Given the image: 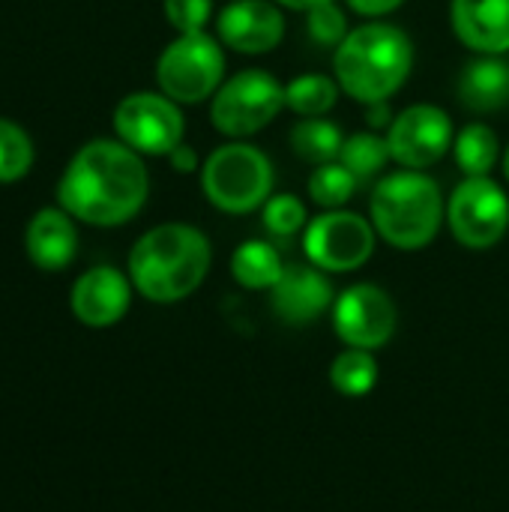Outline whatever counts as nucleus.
<instances>
[{
	"mask_svg": "<svg viewBox=\"0 0 509 512\" xmlns=\"http://www.w3.org/2000/svg\"><path fill=\"white\" fill-rule=\"evenodd\" d=\"M150 195V174L141 153L120 138L87 141L66 165L57 183V204L96 228L126 225L141 213Z\"/></svg>",
	"mask_w": 509,
	"mask_h": 512,
	"instance_id": "nucleus-1",
	"label": "nucleus"
},
{
	"mask_svg": "<svg viewBox=\"0 0 509 512\" xmlns=\"http://www.w3.org/2000/svg\"><path fill=\"white\" fill-rule=\"evenodd\" d=\"M213 264L207 234L186 222H165L141 234L129 252V279L150 303H180L201 288Z\"/></svg>",
	"mask_w": 509,
	"mask_h": 512,
	"instance_id": "nucleus-2",
	"label": "nucleus"
},
{
	"mask_svg": "<svg viewBox=\"0 0 509 512\" xmlns=\"http://www.w3.org/2000/svg\"><path fill=\"white\" fill-rule=\"evenodd\" d=\"M414 69L411 36L387 21H366L354 27L333 57V78L342 93L360 105L390 102Z\"/></svg>",
	"mask_w": 509,
	"mask_h": 512,
	"instance_id": "nucleus-3",
	"label": "nucleus"
},
{
	"mask_svg": "<svg viewBox=\"0 0 509 512\" xmlns=\"http://www.w3.org/2000/svg\"><path fill=\"white\" fill-rule=\"evenodd\" d=\"M369 219L387 246L399 252H420L435 243L447 222V201L426 171L402 168L378 180L369 198Z\"/></svg>",
	"mask_w": 509,
	"mask_h": 512,
	"instance_id": "nucleus-4",
	"label": "nucleus"
},
{
	"mask_svg": "<svg viewBox=\"0 0 509 512\" xmlns=\"http://www.w3.org/2000/svg\"><path fill=\"white\" fill-rule=\"evenodd\" d=\"M273 180L276 174L270 156L246 141H228L216 147L201 165L204 198L228 216L261 210L273 195Z\"/></svg>",
	"mask_w": 509,
	"mask_h": 512,
	"instance_id": "nucleus-5",
	"label": "nucleus"
},
{
	"mask_svg": "<svg viewBox=\"0 0 509 512\" xmlns=\"http://www.w3.org/2000/svg\"><path fill=\"white\" fill-rule=\"evenodd\" d=\"M285 111V84L267 69H243L210 99V123L231 141H246Z\"/></svg>",
	"mask_w": 509,
	"mask_h": 512,
	"instance_id": "nucleus-6",
	"label": "nucleus"
},
{
	"mask_svg": "<svg viewBox=\"0 0 509 512\" xmlns=\"http://www.w3.org/2000/svg\"><path fill=\"white\" fill-rule=\"evenodd\" d=\"M156 81L165 96L177 105H198L213 99L225 81V54L222 42L207 30L177 33L156 60Z\"/></svg>",
	"mask_w": 509,
	"mask_h": 512,
	"instance_id": "nucleus-7",
	"label": "nucleus"
},
{
	"mask_svg": "<svg viewBox=\"0 0 509 512\" xmlns=\"http://www.w3.org/2000/svg\"><path fill=\"white\" fill-rule=\"evenodd\" d=\"M378 243L372 219L351 210H324L303 231V252L309 264L324 273H354L360 270Z\"/></svg>",
	"mask_w": 509,
	"mask_h": 512,
	"instance_id": "nucleus-8",
	"label": "nucleus"
},
{
	"mask_svg": "<svg viewBox=\"0 0 509 512\" xmlns=\"http://www.w3.org/2000/svg\"><path fill=\"white\" fill-rule=\"evenodd\" d=\"M447 225L459 246L492 249L509 231V195L492 177H465L447 198Z\"/></svg>",
	"mask_w": 509,
	"mask_h": 512,
	"instance_id": "nucleus-9",
	"label": "nucleus"
},
{
	"mask_svg": "<svg viewBox=\"0 0 509 512\" xmlns=\"http://www.w3.org/2000/svg\"><path fill=\"white\" fill-rule=\"evenodd\" d=\"M114 132L117 138L141 156H168L177 144H183V111L162 90H138L117 102L114 108Z\"/></svg>",
	"mask_w": 509,
	"mask_h": 512,
	"instance_id": "nucleus-10",
	"label": "nucleus"
},
{
	"mask_svg": "<svg viewBox=\"0 0 509 512\" xmlns=\"http://www.w3.org/2000/svg\"><path fill=\"white\" fill-rule=\"evenodd\" d=\"M456 126L450 114L432 102H417L393 117L387 129L390 159L408 171H426L453 150Z\"/></svg>",
	"mask_w": 509,
	"mask_h": 512,
	"instance_id": "nucleus-11",
	"label": "nucleus"
},
{
	"mask_svg": "<svg viewBox=\"0 0 509 512\" xmlns=\"http://www.w3.org/2000/svg\"><path fill=\"white\" fill-rule=\"evenodd\" d=\"M396 327L399 309L393 297L372 282L345 288L333 303V330L348 348L378 351L396 336Z\"/></svg>",
	"mask_w": 509,
	"mask_h": 512,
	"instance_id": "nucleus-12",
	"label": "nucleus"
},
{
	"mask_svg": "<svg viewBox=\"0 0 509 512\" xmlns=\"http://www.w3.org/2000/svg\"><path fill=\"white\" fill-rule=\"evenodd\" d=\"M216 33L237 54H270L285 39V15L273 0H231L216 18Z\"/></svg>",
	"mask_w": 509,
	"mask_h": 512,
	"instance_id": "nucleus-13",
	"label": "nucleus"
},
{
	"mask_svg": "<svg viewBox=\"0 0 509 512\" xmlns=\"http://www.w3.org/2000/svg\"><path fill=\"white\" fill-rule=\"evenodd\" d=\"M336 303V291L330 273L315 264H285V273L270 288V306L282 324L306 327L330 312Z\"/></svg>",
	"mask_w": 509,
	"mask_h": 512,
	"instance_id": "nucleus-14",
	"label": "nucleus"
},
{
	"mask_svg": "<svg viewBox=\"0 0 509 512\" xmlns=\"http://www.w3.org/2000/svg\"><path fill=\"white\" fill-rule=\"evenodd\" d=\"M132 288H135L132 279L123 276L117 267L99 264L78 276V282L72 285L69 303H72L75 318L84 327L105 330V327H114L117 321H123V315L129 312Z\"/></svg>",
	"mask_w": 509,
	"mask_h": 512,
	"instance_id": "nucleus-15",
	"label": "nucleus"
},
{
	"mask_svg": "<svg viewBox=\"0 0 509 512\" xmlns=\"http://www.w3.org/2000/svg\"><path fill=\"white\" fill-rule=\"evenodd\" d=\"M450 27L474 54L509 51V0H450Z\"/></svg>",
	"mask_w": 509,
	"mask_h": 512,
	"instance_id": "nucleus-16",
	"label": "nucleus"
},
{
	"mask_svg": "<svg viewBox=\"0 0 509 512\" xmlns=\"http://www.w3.org/2000/svg\"><path fill=\"white\" fill-rule=\"evenodd\" d=\"M27 258L39 270H66L78 252V231L63 207H42L33 213L24 234Z\"/></svg>",
	"mask_w": 509,
	"mask_h": 512,
	"instance_id": "nucleus-17",
	"label": "nucleus"
},
{
	"mask_svg": "<svg viewBox=\"0 0 509 512\" xmlns=\"http://www.w3.org/2000/svg\"><path fill=\"white\" fill-rule=\"evenodd\" d=\"M459 102L471 114H495L509 105V63L495 54H480L459 75Z\"/></svg>",
	"mask_w": 509,
	"mask_h": 512,
	"instance_id": "nucleus-18",
	"label": "nucleus"
},
{
	"mask_svg": "<svg viewBox=\"0 0 509 512\" xmlns=\"http://www.w3.org/2000/svg\"><path fill=\"white\" fill-rule=\"evenodd\" d=\"M285 273V261L267 240H246L231 255V276L240 288L270 291Z\"/></svg>",
	"mask_w": 509,
	"mask_h": 512,
	"instance_id": "nucleus-19",
	"label": "nucleus"
},
{
	"mask_svg": "<svg viewBox=\"0 0 509 512\" xmlns=\"http://www.w3.org/2000/svg\"><path fill=\"white\" fill-rule=\"evenodd\" d=\"M453 156H456V165L465 171V177H489L504 153H501L498 132L489 123L474 120L456 132Z\"/></svg>",
	"mask_w": 509,
	"mask_h": 512,
	"instance_id": "nucleus-20",
	"label": "nucleus"
},
{
	"mask_svg": "<svg viewBox=\"0 0 509 512\" xmlns=\"http://www.w3.org/2000/svg\"><path fill=\"white\" fill-rule=\"evenodd\" d=\"M288 141H291V150L297 153V159L318 168V165L339 159L342 144H345V132L336 123H330L327 117H303L291 129Z\"/></svg>",
	"mask_w": 509,
	"mask_h": 512,
	"instance_id": "nucleus-21",
	"label": "nucleus"
},
{
	"mask_svg": "<svg viewBox=\"0 0 509 512\" xmlns=\"http://www.w3.org/2000/svg\"><path fill=\"white\" fill-rule=\"evenodd\" d=\"M339 81L330 75L306 72L285 84V108L297 117H327L339 102Z\"/></svg>",
	"mask_w": 509,
	"mask_h": 512,
	"instance_id": "nucleus-22",
	"label": "nucleus"
},
{
	"mask_svg": "<svg viewBox=\"0 0 509 512\" xmlns=\"http://www.w3.org/2000/svg\"><path fill=\"white\" fill-rule=\"evenodd\" d=\"M378 384V360L375 351L345 348L330 363V387L348 399H363Z\"/></svg>",
	"mask_w": 509,
	"mask_h": 512,
	"instance_id": "nucleus-23",
	"label": "nucleus"
},
{
	"mask_svg": "<svg viewBox=\"0 0 509 512\" xmlns=\"http://www.w3.org/2000/svg\"><path fill=\"white\" fill-rule=\"evenodd\" d=\"M339 162H342L357 180L375 177V174L390 162L387 135H378V132H354V135H345Z\"/></svg>",
	"mask_w": 509,
	"mask_h": 512,
	"instance_id": "nucleus-24",
	"label": "nucleus"
},
{
	"mask_svg": "<svg viewBox=\"0 0 509 512\" xmlns=\"http://www.w3.org/2000/svg\"><path fill=\"white\" fill-rule=\"evenodd\" d=\"M360 180L336 159V162H327V165H318L312 174H309V198L321 207V210H342L354 192H357Z\"/></svg>",
	"mask_w": 509,
	"mask_h": 512,
	"instance_id": "nucleus-25",
	"label": "nucleus"
},
{
	"mask_svg": "<svg viewBox=\"0 0 509 512\" xmlns=\"http://www.w3.org/2000/svg\"><path fill=\"white\" fill-rule=\"evenodd\" d=\"M30 165H33L30 135L18 123L0 117V183L21 180L30 171Z\"/></svg>",
	"mask_w": 509,
	"mask_h": 512,
	"instance_id": "nucleus-26",
	"label": "nucleus"
},
{
	"mask_svg": "<svg viewBox=\"0 0 509 512\" xmlns=\"http://www.w3.org/2000/svg\"><path fill=\"white\" fill-rule=\"evenodd\" d=\"M261 222L267 228V234L273 237H294L297 231H306L309 225V210L297 195H270L267 204L261 207Z\"/></svg>",
	"mask_w": 509,
	"mask_h": 512,
	"instance_id": "nucleus-27",
	"label": "nucleus"
},
{
	"mask_svg": "<svg viewBox=\"0 0 509 512\" xmlns=\"http://www.w3.org/2000/svg\"><path fill=\"white\" fill-rule=\"evenodd\" d=\"M306 33L312 42H318L324 48H339L351 30H348L345 12L336 6V0H330V3H321L306 12Z\"/></svg>",
	"mask_w": 509,
	"mask_h": 512,
	"instance_id": "nucleus-28",
	"label": "nucleus"
},
{
	"mask_svg": "<svg viewBox=\"0 0 509 512\" xmlns=\"http://www.w3.org/2000/svg\"><path fill=\"white\" fill-rule=\"evenodd\" d=\"M165 18L177 33L207 30L213 18V0H162Z\"/></svg>",
	"mask_w": 509,
	"mask_h": 512,
	"instance_id": "nucleus-29",
	"label": "nucleus"
},
{
	"mask_svg": "<svg viewBox=\"0 0 509 512\" xmlns=\"http://www.w3.org/2000/svg\"><path fill=\"white\" fill-rule=\"evenodd\" d=\"M351 12H357L360 18H369V21H378L390 12H396L405 0H345Z\"/></svg>",
	"mask_w": 509,
	"mask_h": 512,
	"instance_id": "nucleus-30",
	"label": "nucleus"
},
{
	"mask_svg": "<svg viewBox=\"0 0 509 512\" xmlns=\"http://www.w3.org/2000/svg\"><path fill=\"white\" fill-rule=\"evenodd\" d=\"M168 162L177 174H192V171H201V162H198V153L195 147L189 144H177L171 153H168Z\"/></svg>",
	"mask_w": 509,
	"mask_h": 512,
	"instance_id": "nucleus-31",
	"label": "nucleus"
},
{
	"mask_svg": "<svg viewBox=\"0 0 509 512\" xmlns=\"http://www.w3.org/2000/svg\"><path fill=\"white\" fill-rule=\"evenodd\" d=\"M366 120H369L372 132H378V129H390V123H393L390 102H372V105H366Z\"/></svg>",
	"mask_w": 509,
	"mask_h": 512,
	"instance_id": "nucleus-32",
	"label": "nucleus"
},
{
	"mask_svg": "<svg viewBox=\"0 0 509 512\" xmlns=\"http://www.w3.org/2000/svg\"><path fill=\"white\" fill-rule=\"evenodd\" d=\"M273 3H279L282 9H291V12H309V9L330 3V0H273Z\"/></svg>",
	"mask_w": 509,
	"mask_h": 512,
	"instance_id": "nucleus-33",
	"label": "nucleus"
},
{
	"mask_svg": "<svg viewBox=\"0 0 509 512\" xmlns=\"http://www.w3.org/2000/svg\"><path fill=\"white\" fill-rule=\"evenodd\" d=\"M501 171H504V177H507L509 183V144L507 150H504V156H501Z\"/></svg>",
	"mask_w": 509,
	"mask_h": 512,
	"instance_id": "nucleus-34",
	"label": "nucleus"
}]
</instances>
